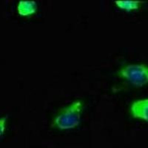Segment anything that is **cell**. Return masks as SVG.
I'll return each instance as SVG.
<instances>
[{"label": "cell", "instance_id": "obj_5", "mask_svg": "<svg viewBox=\"0 0 148 148\" xmlns=\"http://www.w3.org/2000/svg\"><path fill=\"white\" fill-rule=\"evenodd\" d=\"M142 3L143 2L139 0H118L115 2L117 7L127 11L138 9Z\"/></svg>", "mask_w": 148, "mask_h": 148}, {"label": "cell", "instance_id": "obj_4", "mask_svg": "<svg viewBox=\"0 0 148 148\" xmlns=\"http://www.w3.org/2000/svg\"><path fill=\"white\" fill-rule=\"evenodd\" d=\"M17 12L23 16H30L36 14L38 4L34 0H20L17 4Z\"/></svg>", "mask_w": 148, "mask_h": 148}, {"label": "cell", "instance_id": "obj_1", "mask_svg": "<svg viewBox=\"0 0 148 148\" xmlns=\"http://www.w3.org/2000/svg\"><path fill=\"white\" fill-rule=\"evenodd\" d=\"M84 110V101L76 99L61 108L52 119L51 127L59 130L77 127L81 122Z\"/></svg>", "mask_w": 148, "mask_h": 148}, {"label": "cell", "instance_id": "obj_2", "mask_svg": "<svg viewBox=\"0 0 148 148\" xmlns=\"http://www.w3.org/2000/svg\"><path fill=\"white\" fill-rule=\"evenodd\" d=\"M117 75L136 87L148 84V65L145 64H127L121 67Z\"/></svg>", "mask_w": 148, "mask_h": 148}, {"label": "cell", "instance_id": "obj_3", "mask_svg": "<svg viewBox=\"0 0 148 148\" xmlns=\"http://www.w3.org/2000/svg\"><path fill=\"white\" fill-rule=\"evenodd\" d=\"M130 112L133 118L148 122V98L133 101L130 107Z\"/></svg>", "mask_w": 148, "mask_h": 148}, {"label": "cell", "instance_id": "obj_6", "mask_svg": "<svg viewBox=\"0 0 148 148\" xmlns=\"http://www.w3.org/2000/svg\"><path fill=\"white\" fill-rule=\"evenodd\" d=\"M7 126V117L3 116L0 118V136L5 133Z\"/></svg>", "mask_w": 148, "mask_h": 148}]
</instances>
